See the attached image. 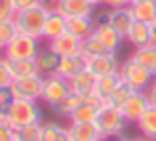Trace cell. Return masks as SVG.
<instances>
[{"label": "cell", "instance_id": "cell-9", "mask_svg": "<svg viewBox=\"0 0 156 141\" xmlns=\"http://www.w3.org/2000/svg\"><path fill=\"white\" fill-rule=\"evenodd\" d=\"M105 23H110L112 28L116 29L122 38H127L131 26L135 23V17H133V11L131 6H120V9H110L105 13Z\"/></svg>", "mask_w": 156, "mask_h": 141}, {"label": "cell", "instance_id": "cell-25", "mask_svg": "<svg viewBox=\"0 0 156 141\" xmlns=\"http://www.w3.org/2000/svg\"><path fill=\"white\" fill-rule=\"evenodd\" d=\"M133 17L135 21H144V23H154L156 21V0H146V2H135L131 4Z\"/></svg>", "mask_w": 156, "mask_h": 141}, {"label": "cell", "instance_id": "cell-19", "mask_svg": "<svg viewBox=\"0 0 156 141\" xmlns=\"http://www.w3.org/2000/svg\"><path fill=\"white\" fill-rule=\"evenodd\" d=\"M36 59V67H38V74L40 76H51V74H57V65H59V57L53 53L51 49H40L38 55L34 57Z\"/></svg>", "mask_w": 156, "mask_h": 141}, {"label": "cell", "instance_id": "cell-17", "mask_svg": "<svg viewBox=\"0 0 156 141\" xmlns=\"http://www.w3.org/2000/svg\"><path fill=\"white\" fill-rule=\"evenodd\" d=\"M68 129L72 141H104L95 122H70Z\"/></svg>", "mask_w": 156, "mask_h": 141}, {"label": "cell", "instance_id": "cell-39", "mask_svg": "<svg viewBox=\"0 0 156 141\" xmlns=\"http://www.w3.org/2000/svg\"><path fill=\"white\" fill-rule=\"evenodd\" d=\"M148 97H150V103L156 105V78H154V82L150 84V88H148Z\"/></svg>", "mask_w": 156, "mask_h": 141}, {"label": "cell", "instance_id": "cell-38", "mask_svg": "<svg viewBox=\"0 0 156 141\" xmlns=\"http://www.w3.org/2000/svg\"><path fill=\"white\" fill-rule=\"evenodd\" d=\"M108 9H120V6H131V0H104Z\"/></svg>", "mask_w": 156, "mask_h": 141}, {"label": "cell", "instance_id": "cell-16", "mask_svg": "<svg viewBox=\"0 0 156 141\" xmlns=\"http://www.w3.org/2000/svg\"><path fill=\"white\" fill-rule=\"evenodd\" d=\"M66 32H68V19H66L59 11L51 9V11H49V17H47V21H44L42 38L53 40V38H57V36H61V34H66Z\"/></svg>", "mask_w": 156, "mask_h": 141}, {"label": "cell", "instance_id": "cell-5", "mask_svg": "<svg viewBox=\"0 0 156 141\" xmlns=\"http://www.w3.org/2000/svg\"><path fill=\"white\" fill-rule=\"evenodd\" d=\"M40 46H38V38L27 36V34H17L2 51V55L6 59H34L38 55Z\"/></svg>", "mask_w": 156, "mask_h": 141}, {"label": "cell", "instance_id": "cell-8", "mask_svg": "<svg viewBox=\"0 0 156 141\" xmlns=\"http://www.w3.org/2000/svg\"><path fill=\"white\" fill-rule=\"evenodd\" d=\"M87 70L95 78H101V76H108V74H116L120 70V61H118L116 53H105V55L91 57L89 63H87Z\"/></svg>", "mask_w": 156, "mask_h": 141}, {"label": "cell", "instance_id": "cell-31", "mask_svg": "<svg viewBox=\"0 0 156 141\" xmlns=\"http://www.w3.org/2000/svg\"><path fill=\"white\" fill-rule=\"evenodd\" d=\"M40 129H42V122L19 126L15 129V141H40Z\"/></svg>", "mask_w": 156, "mask_h": 141}, {"label": "cell", "instance_id": "cell-15", "mask_svg": "<svg viewBox=\"0 0 156 141\" xmlns=\"http://www.w3.org/2000/svg\"><path fill=\"white\" fill-rule=\"evenodd\" d=\"M101 42L105 44V49L110 51V53H118V49H120V44H122V36L116 32V29L112 28L110 23H105V21H99L97 26H95V32H93Z\"/></svg>", "mask_w": 156, "mask_h": 141}, {"label": "cell", "instance_id": "cell-13", "mask_svg": "<svg viewBox=\"0 0 156 141\" xmlns=\"http://www.w3.org/2000/svg\"><path fill=\"white\" fill-rule=\"evenodd\" d=\"M104 103H105V101L101 99V97H97V95L84 97V99L80 101V105L76 108V112L72 114L70 122H95L97 112L101 110Z\"/></svg>", "mask_w": 156, "mask_h": 141}, {"label": "cell", "instance_id": "cell-10", "mask_svg": "<svg viewBox=\"0 0 156 141\" xmlns=\"http://www.w3.org/2000/svg\"><path fill=\"white\" fill-rule=\"evenodd\" d=\"M150 97H148V91H135L131 95V99L120 108L122 110V116L129 120V122H137L141 118V114L150 108Z\"/></svg>", "mask_w": 156, "mask_h": 141}, {"label": "cell", "instance_id": "cell-30", "mask_svg": "<svg viewBox=\"0 0 156 141\" xmlns=\"http://www.w3.org/2000/svg\"><path fill=\"white\" fill-rule=\"evenodd\" d=\"M105 53H110V51L105 49V44L95 36V34H91L89 38L82 40V55L87 57V59L97 57V55H105Z\"/></svg>", "mask_w": 156, "mask_h": 141}, {"label": "cell", "instance_id": "cell-44", "mask_svg": "<svg viewBox=\"0 0 156 141\" xmlns=\"http://www.w3.org/2000/svg\"><path fill=\"white\" fill-rule=\"evenodd\" d=\"M135 2H146V0H131V4H135Z\"/></svg>", "mask_w": 156, "mask_h": 141}, {"label": "cell", "instance_id": "cell-4", "mask_svg": "<svg viewBox=\"0 0 156 141\" xmlns=\"http://www.w3.org/2000/svg\"><path fill=\"white\" fill-rule=\"evenodd\" d=\"M118 74H120V78H122L129 86H133L135 91H148L150 84L154 82V76H152L144 65H139L133 57H129L127 61L120 63Z\"/></svg>", "mask_w": 156, "mask_h": 141}, {"label": "cell", "instance_id": "cell-24", "mask_svg": "<svg viewBox=\"0 0 156 141\" xmlns=\"http://www.w3.org/2000/svg\"><path fill=\"white\" fill-rule=\"evenodd\" d=\"M141 137L146 139H156V105H150L146 112L141 114V118L135 122Z\"/></svg>", "mask_w": 156, "mask_h": 141}, {"label": "cell", "instance_id": "cell-42", "mask_svg": "<svg viewBox=\"0 0 156 141\" xmlns=\"http://www.w3.org/2000/svg\"><path fill=\"white\" fill-rule=\"evenodd\" d=\"M91 4H95V6H99V4H104V0H89Z\"/></svg>", "mask_w": 156, "mask_h": 141}, {"label": "cell", "instance_id": "cell-48", "mask_svg": "<svg viewBox=\"0 0 156 141\" xmlns=\"http://www.w3.org/2000/svg\"><path fill=\"white\" fill-rule=\"evenodd\" d=\"M148 141H156V139H148Z\"/></svg>", "mask_w": 156, "mask_h": 141}, {"label": "cell", "instance_id": "cell-33", "mask_svg": "<svg viewBox=\"0 0 156 141\" xmlns=\"http://www.w3.org/2000/svg\"><path fill=\"white\" fill-rule=\"evenodd\" d=\"M15 93L11 86H0V114H6L11 110V105L15 103Z\"/></svg>", "mask_w": 156, "mask_h": 141}, {"label": "cell", "instance_id": "cell-47", "mask_svg": "<svg viewBox=\"0 0 156 141\" xmlns=\"http://www.w3.org/2000/svg\"><path fill=\"white\" fill-rule=\"evenodd\" d=\"M2 116H4V114H0V120H2Z\"/></svg>", "mask_w": 156, "mask_h": 141}, {"label": "cell", "instance_id": "cell-37", "mask_svg": "<svg viewBox=\"0 0 156 141\" xmlns=\"http://www.w3.org/2000/svg\"><path fill=\"white\" fill-rule=\"evenodd\" d=\"M38 4H42V2H40V0H15L17 13H19V11H27V9H32V6H38Z\"/></svg>", "mask_w": 156, "mask_h": 141}, {"label": "cell", "instance_id": "cell-34", "mask_svg": "<svg viewBox=\"0 0 156 141\" xmlns=\"http://www.w3.org/2000/svg\"><path fill=\"white\" fill-rule=\"evenodd\" d=\"M13 72H11V65H9V59L2 55L0 57V86H11L13 84Z\"/></svg>", "mask_w": 156, "mask_h": 141}, {"label": "cell", "instance_id": "cell-45", "mask_svg": "<svg viewBox=\"0 0 156 141\" xmlns=\"http://www.w3.org/2000/svg\"><path fill=\"white\" fill-rule=\"evenodd\" d=\"M129 141H148V139H146V137H144V139H129Z\"/></svg>", "mask_w": 156, "mask_h": 141}, {"label": "cell", "instance_id": "cell-32", "mask_svg": "<svg viewBox=\"0 0 156 141\" xmlns=\"http://www.w3.org/2000/svg\"><path fill=\"white\" fill-rule=\"evenodd\" d=\"M17 34H19V29H17L15 19H11V21H2V23H0V46H2V51H4V46H6Z\"/></svg>", "mask_w": 156, "mask_h": 141}, {"label": "cell", "instance_id": "cell-27", "mask_svg": "<svg viewBox=\"0 0 156 141\" xmlns=\"http://www.w3.org/2000/svg\"><path fill=\"white\" fill-rule=\"evenodd\" d=\"M13 78H27V76H36L38 67H36V59H9Z\"/></svg>", "mask_w": 156, "mask_h": 141}, {"label": "cell", "instance_id": "cell-2", "mask_svg": "<svg viewBox=\"0 0 156 141\" xmlns=\"http://www.w3.org/2000/svg\"><path fill=\"white\" fill-rule=\"evenodd\" d=\"M49 11L51 6L49 4H38V6H32L27 11H19L15 15V23H17V29L21 34H27V36H34V38H42V32H44V21L49 17Z\"/></svg>", "mask_w": 156, "mask_h": 141}, {"label": "cell", "instance_id": "cell-23", "mask_svg": "<svg viewBox=\"0 0 156 141\" xmlns=\"http://www.w3.org/2000/svg\"><path fill=\"white\" fill-rule=\"evenodd\" d=\"M125 40H129L135 49L150 44V42H152V38H150V26L144 23V21H135V23L131 26V29H129V34H127Z\"/></svg>", "mask_w": 156, "mask_h": 141}, {"label": "cell", "instance_id": "cell-40", "mask_svg": "<svg viewBox=\"0 0 156 141\" xmlns=\"http://www.w3.org/2000/svg\"><path fill=\"white\" fill-rule=\"evenodd\" d=\"M150 38H152V42L156 44V21H154V23H150Z\"/></svg>", "mask_w": 156, "mask_h": 141}, {"label": "cell", "instance_id": "cell-12", "mask_svg": "<svg viewBox=\"0 0 156 141\" xmlns=\"http://www.w3.org/2000/svg\"><path fill=\"white\" fill-rule=\"evenodd\" d=\"M49 49H51L57 57L76 55V53H82V40L76 38V36H72L70 32H66V34H61V36L49 40Z\"/></svg>", "mask_w": 156, "mask_h": 141}, {"label": "cell", "instance_id": "cell-28", "mask_svg": "<svg viewBox=\"0 0 156 141\" xmlns=\"http://www.w3.org/2000/svg\"><path fill=\"white\" fill-rule=\"evenodd\" d=\"M120 74L116 72V74H108V76H101V78H97V84H95V95L97 97H101V99H108L110 95H112V91L116 88V86L120 84Z\"/></svg>", "mask_w": 156, "mask_h": 141}, {"label": "cell", "instance_id": "cell-35", "mask_svg": "<svg viewBox=\"0 0 156 141\" xmlns=\"http://www.w3.org/2000/svg\"><path fill=\"white\" fill-rule=\"evenodd\" d=\"M15 15H17L15 0H0V23L15 19Z\"/></svg>", "mask_w": 156, "mask_h": 141}, {"label": "cell", "instance_id": "cell-6", "mask_svg": "<svg viewBox=\"0 0 156 141\" xmlns=\"http://www.w3.org/2000/svg\"><path fill=\"white\" fill-rule=\"evenodd\" d=\"M72 93V86L70 80L59 76V74H51V76H44V86H42V103H47L49 108L57 105L66 95Z\"/></svg>", "mask_w": 156, "mask_h": 141}, {"label": "cell", "instance_id": "cell-3", "mask_svg": "<svg viewBox=\"0 0 156 141\" xmlns=\"http://www.w3.org/2000/svg\"><path fill=\"white\" fill-rule=\"evenodd\" d=\"M6 118L13 124V129H19V126H27L34 122H42V110H40L38 101L15 99V103L6 112Z\"/></svg>", "mask_w": 156, "mask_h": 141}, {"label": "cell", "instance_id": "cell-7", "mask_svg": "<svg viewBox=\"0 0 156 141\" xmlns=\"http://www.w3.org/2000/svg\"><path fill=\"white\" fill-rule=\"evenodd\" d=\"M42 86H44V76H27V78H15L13 80V93L17 99H30V101H40L42 99Z\"/></svg>", "mask_w": 156, "mask_h": 141}, {"label": "cell", "instance_id": "cell-20", "mask_svg": "<svg viewBox=\"0 0 156 141\" xmlns=\"http://www.w3.org/2000/svg\"><path fill=\"white\" fill-rule=\"evenodd\" d=\"M95 84H97V78L87 70V72H82V74H78L74 76L72 80H70V86H72V91L80 95V97H91V95H95Z\"/></svg>", "mask_w": 156, "mask_h": 141}, {"label": "cell", "instance_id": "cell-41", "mask_svg": "<svg viewBox=\"0 0 156 141\" xmlns=\"http://www.w3.org/2000/svg\"><path fill=\"white\" fill-rule=\"evenodd\" d=\"M40 2H42V4H49L51 9H53V4H55V0H40Z\"/></svg>", "mask_w": 156, "mask_h": 141}, {"label": "cell", "instance_id": "cell-29", "mask_svg": "<svg viewBox=\"0 0 156 141\" xmlns=\"http://www.w3.org/2000/svg\"><path fill=\"white\" fill-rule=\"evenodd\" d=\"M133 93H135V88L129 86L125 80H120V84L112 91V95L105 99V103H110V105H114V108H122V105L131 99V95H133Z\"/></svg>", "mask_w": 156, "mask_h": 141}, {"label": "cell", "instance_id": "cell-18", "mask_svg": "<svg viewBox=\"0 0 156 141\" xmlns=\"http://www.w3.org/2000/svg\"><path fill=\"white\" fill-rule=\"evenodd\" d=\"M95 26H97V21L93 19V15H87V17H72V19H68V32H70L72 36L80 38V40L89 38V36L95 32Z\"/></svg>", "mask_w": 156, "mask_h": 141}, {"label": "cell", "instance_id": "cell-26", "mask_svg": "<svg viewBox=\"0 0 156 141\" xmlns=\"http://www.w3.org/2000/svg\"><path fill=\"white\" fill-rule=\"evenodd\" d=\"M82 99H84V97H80V95H76V93L72 91V93H70V95H66L57 105H53L51 110L57 114L59 118H68V120H70V118H72V114L76 112V108L80 105V101H82Z\"/></svg>", "mask_w": 156, "mask_h": 141}, {"label": "cell", "instance_id": "cell-43", "mask_svg": "<svg viewBox=\"0 0 156 141\" xmlns=\"http://www.w3.org/2000/svg\"><path fill=\"white\" fill-rule=\"evenodd\" d=\"M110 141H129L127 137H114V139H110Z\"/></svg>", "mask_w": 156, "mask_h": 141}, {"label": "cell", "instance_id": "cell-14", "mask_svg": "<svg viewBox=\"0 0 156 141\" xmlns=\"http://www.w3.org/2000/svg\"><path fill=\"white\" fill-rule=\"evenodd\" d=\"M87 63L89 59L82 55V53H76V55H68V57H59V65H57V74L72 80L74 76L87 72Z\"/></svg>", "mask_w": 156, "mask_h": 141}, {"label": "cell", "instance_id": "cell-11", "mask_svg": "<svg viewBox=\"0 0 156 141\" xmlns=\"http://www.w3.org/2000/svg\"><path fill=\"white\" fill-rule=\"evenodd\" d=\"M53 9L59 11L66 19H72V17H87V15H93L95 4H91L89 0H55Z\"/></svg>", "mask_w": 156, "mask_h": 141}, {"label": "cell", "instance_id": "cell-36", "mask_svg": "<svg viewBox=\"0 0 156 141\" xmlns=\"http://www.w3.org/2000/svg\"><path fill=\"white\" fill-rule=\"evenodd\" d=\"M0 141H15V129H13V124L9 122L6 114H4L2 120H0Z\"/></svg>", "mask_w": 156, "mask_h": 141}, {"label": "cell", "instance_id": "cell-21", "mask_svg": "<svg viewBox=\"0 0 156 141\" xmlns=\"http://www.w3.org/2000/svg\"><path fill=\"white\" fill-rule=\"evenodd\" d=\"M131 57H133L139 65H144V67H146V70L156 78V44H154V42L135 49V53H133Z\"/></svg>", "mask_w": 156, "mask_h": 141}, {"label": "cell", "instance_id": "cell-22", "mask_svg": "<svg viewBox=\"0 0 156 141\" xmlns=\"http://www.w3.org/2000/svg\"><path fill=\"white\" fill-rule=\"evenodd\" d=\"M40 141H72L70 129L59 124V122H42Z\"/></svg>", "mask_w": 156, "mask_h": 141}, {"label": "cell", "instance_id": "cell-46", "mask_svg": "<svg viewBox=\"0 0 156 141\" xmlns=\"http://www.w3.org/2000/svg\"><path fill=\"white\" fill-rule=\"evenodd\" d=\"M0 57H2V46H0Z\"/></svg>", "mask_w": 156, "mask_h": 141}, {"label": "cell", "instance_id": "cell-1", "mask_svg": "<svg viewBox=\"0 0 156 141\" xmlns=\"http://www.w3.org/2000/svg\"><path fill=\"white\" fill-rule=\"evenodd\" d=\"M129 120L122 116V110L120 108H114L110 103H104L101 110L97 112V118H95V126L101 135V139H114V137H120L127 129Z\"/></svg>", "mask_w": 156, "mask_h": 141}]
</instances>
